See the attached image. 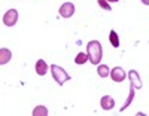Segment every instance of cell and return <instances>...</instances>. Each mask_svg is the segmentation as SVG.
<instances>
[{
    "mask_svg": "<svg viewBox=\"0 0 149 116\" xmlns=\"http://www.w3.org/2000/svg\"><path fill=\"white\" fill-rule=\"evenodd\" d=\"M86 55H88V61H91L94 66L100 64L102 57H103V49H102V43L98 40H91L86 45Z\"/></svg>",
    "mask_w": 149,
    "mask_h": 116,
    "instance_id": "1",
    "label": "cell"
},
{
    "mask_svg": "<svg viewBox=\"0 0 149 116\" xmlns=\"http://www.w3.org/2000/svg\"><path fill=\"white\" fill-rule=\"evenodd\" d=\"M51 73H52V77H54V81L61 86L64 82H67V81H70V76L66 73V70L63 69V67H60V66H57V64H52L51 67Z\"/></svg>",
    "mask_w": 149,
    "mask_h": 116,
    "instance_id": "2",
    "label": "cell"
},
{
    "mask_svg": "<svg viewBox=\"0 0 149 116\" xmlns=\"http://www.w3.org/2000/svg\"><path fill=\"white\" fill-rule=\"evenodd\" d=\"M18 21V10L17 9H9L5 17H3V24L8 25V27H14Z\"/></svg>",
    "mask_w": 149,
    "mask_h": 116,
    "instance_id": "3",
    "label": "cell"
},
{
    "mask_svg": "<svg viewBox=\"0 0 149 116\" xmlns=\"http://www.w3.org/2000/svg\"><path fill=\"white\" fill-rule=\"evenodd\" d=\"M58 14H60V17H63V18H70V17H73V14H74V5L70 3V2L63 3V5L60 6Z\"/></svg>",
    "mask_w": 149,
    "mask_h": 116,
    "instance_id": "4",
    "label": "cell"
},
{
    "mask_svg": "<svg viewBox=\"0 0 149 116\" xmlns=\"http://www.w3.org/2000/svg\"><path fill=\"white\" fill-rule=\"evenodd\" d=\"M109 74H110V77H112V81L113 82H122L124 79H125V72H124L121 67H115V69H112L110 72H109Z\"/></svg>",
    "mask_w": 149,
    "mask_h": 116,
    "instance_id": "5",
    "label": "cell"
},
{
    "mask_svg": "<svg viewBox=\"0 0 149 116\" xmlns=\"http://www.w3.org/2000/svg\"><path fill=\"white\" fill-rule=\"evenodd\" d=\"M100 106H102L103 110H110V109L115 107V100L110 95H103L102 100H100Z\"/></svg>",
    "mask_w": 149,
    "mask_h": 116,
    "instance_id": "6",
    "label": "cell"
},
{
    "mask_svg": "<svg viewBox=\"0 0 149 116\" xmlns=\"http://www.w3.org/2000/svg\"><path fill=\"white\" fill-rule=\"evenodd\" d=\"M128 76H130V82H131V85L134 86V89L142 88V81H140V76H139L137 72H136V70H130Z\"/></svg>",
    "mask_w": 149,
    "mask_h": 116,
    "instance_id": "7",
    "label": "cell"
},
{
    "mask_svg": "<svg viewBox=\"0 0 149 116\" xmlns=\"http://www.w3.org/2000/svg\"><path fill=\"white\" fill-rule=\"evenodd\" d=\"M12 58V52L10 49L8 48H0V66H3V64H8Z\"/></svg>",
    "mask_w": 149,
    "mask_h": 116,
    "instance_id": "8",
    "label": "cell"
},
{
    "mask_svg": "<svg viewBox=\"0 0 149 116\" xmlns=\"http://www.w3.org/2000/svg\"><path fill=\"white\" fill-rule=\"evenodd\" d=\"M48 72V64L45 63V60H37L36 63V73L39 76H45Z\"/></svg>",
    "mask_w": 149,
    "mask_h": 116,
    "instance_id": "9",
    "label": "cell"
},
{
    "mask_svg": "<svg viewBox=\"0 0 149 116\" xmlns=\"http://www.w3.org/2000/svg\"><path fill=\"white\" fill-rule=\"evenodd\" d=\"M109 40H110V43H112V46H113V48H119V37H118V34H116L115 30H110Z\"/></svg>",
    "mask_w": 149,
    "mask_h": 116,
    "instance_id": "10",
    "label": "cell"
},
{
    "mask_svg": "<svg viewBox=\"0 0 149 116\" xmlns=\"http://www.w3.org/2000/svg\"><path fill=\"white\" fill-rule=\"evenodd\" d=\"M109 72L110 69L106 66V64H98V67H97V73L100 77H107L109 76Z\"/></svg>",
    "mask_w": 149,
    "mask_h": 116,
    "instance_id": "11",
    "label": "cell"
},
{
    "mask_svg": "<svg viewBox=\"0 0 149 116\" xmlns=\"http://www.w3.org/2000/svg\"><path fill=\"white\" fill-rule=\"evenodd\" d=\"M133 98H134V86L130 83V94H128V97H127V100H125V103H124V106L121 107V110H125L130 104H131V101H133Z\"/></svg>",
    "mask_w": 149,
    "mask_h": 116,
    "instance_id": "12",
    "label": "cell"
},
{
    "mask_svg": "<svg viewBox=\"0 0 149 116\" xmlns=\"http://www.w3.org/2000/svg\"><path fill=\"white\" fill-rule=\"evenodd\" d=\"M48 115V109L45 106H37L33 110V116H46Z\"/></svg>",
    "mask_w": 149,
    "mask_h": 116,
    "instance_id": "13",
    "label": "cell"
},
{
    "mask_svg": "<svg viewBox=\"0 0 149 116\" xmlns=\"http://www.w3.org/2000/svg\"><path fill=\"white\" fill-rule=\"evenodd\" d=\"M86 61H88V55L84 54V52H79V54L76 55V58H74V63L79 64V66H81V64H85Z\"/></svg>",
    "mask_w": 149,
    "mask_h": 116,
    "instance_id": "14",
    "label": "cell"
},
{
    "mask_svg": "<svg viewBox=\"0 0 149 116\" xmlns=\"http://www.w3.org/2000/svg\"><path fill=\"white\" fill-rule=\"evenodd\" d=\"M97 2H98V5H100V8H103V9H106V10H112L110 5L106 2V0H97Z\"/></svg>",
    "mask_w": 149,
    "mask_h": 116,
    "instance_id": "15",
    "label": "cell"
},
{
    "mask_svg": "<svg viewBox=\"0 0 149 116\" xmlns=\"http://www.w3.org/2000/svg\"><path fill=\"white\" fill-rule=\"evenodd\" d=\"M142 2H143L145 5H149V0H142Z\"/></svg>",
    "mask_w": 149,
    "mask_h": 116,
    "instance_id": "16",
    "label": "cell"
},
{
    "mask_svg": "<svg viewBox=\"0 0 149 116\" xmlns=\"http://www.w3.org/2000/svg\"><path fill=\"white\" fill-rule=\"evenodd\" d=\"M106 2H118V0H106Z\"/></svg>",
    "mask_w": 149,
    "mask_h": 116,
    "instance_id": "17",
    "label": "cell"
}]
</instances>
